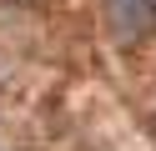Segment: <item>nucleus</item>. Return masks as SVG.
Wrapping results in <instances>:
<instances>
[{
    "instance_id": "1",
    "label": "nucleus",
    "mask_w": 156,
    "mask_h": 151,
    "mask_svg": "<svg viewBox=\"0 0 156 151\" xmlns=\"http://www.w3.org/2000/svg\"><path fill=\"white\" fill-rule=\"evenodd\" d=\"M106 10H111L121 40H136L146 25H156V0H106Z\"/></svg>"
}]
</instances>
